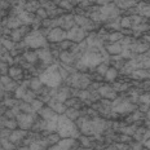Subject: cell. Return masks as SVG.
Instances as JSON below:
<instances>
[{"label":"cell","instance_id":"cell-1","mask_svg":"<svg viewBox=\"0 0 150 150\" xmlns=\"http://www.w3.org/2000/svg\"><path fill=\"white\" fill-rule=\"evenodd\" d=\"M98 48H93V47H89L87 48L86 52L82 53L80 58L76 62V67L79 70H86V69H92V67H97L98 65H101L102 62H106L105 61V57H104V53H102V49L101 53L97 51Z\"/></svg>","mask_w":150,"mask_h":150},{"label":"cell","instance_id":"cell-2","mask_svg":"<svg viewBox=\"0 0 150 150\" xmlns=\"http://www.w3.org/2000/svg\"><path fill=\"white\" fill-rule=\"evenodd\" d=\"M57 133L61 136V139H79L80 129L74 120H71L65 114L58 115L57 122Z\"/></svg>","mask_w":150,"mask_h":150},{"label":"cell","instance_id":"cell-3","mask_svg":"<svg viewBox=\"0 0 150 150\" xmlns=\"http://www.w3.org/2000/svg\"><path fill=\"white\" fill-rule=\"evenodd\" d=\"M39 78L42 80V83L48 88H58L61 86L62 80H64V78L60 73V65H49L39 75Z\"/></svg>","mask_w":150,"mask_h":150},{"label":"cell","instance_id":"cell-4","mask_svg":"<svg viewBox=\"0 0 150 150\" xmlns=\"http://www.w3.org/2000/svg\"><path fill=\"white\" fill-rule=\"evenodd\" d=\"M47 40L45 35L43 34L42 30H33L25 36V44L33 49H40L47 48Z\"/></svg>","mask_w":150,"mask_h":150},{"label":"cell","instance_id":"cell-5","mask_svg":"<svg viewBox=\"0 0 150 150\" xmlns=\"http://www.w3.org/2000/svg\"><path fill=\"white\" fill-rule=\"evenodd\" d=\"M136 110V105L126 97H117L112 101V111L118 114H128Z\"/></svg>","mask_w":150,"mask_h":150},{"label":"cell","instance_id":"cell-6","mask_svg":"<svg viewBox=\"0 0 150 150\" xmlns=\"http://www.w3.org/2000/svg\"><path fill=\"white\" fill-rule=\"evenodd\" d=\"M78 127H79L80 132L84 133L86 136H96V122H95V117L93 118H88V117H80L76 122Z\"/></svg>","mask_w":150,"mask_h":150},{"label":"cell","instance_id":"cell-7","mask_svg":"<svg viewBox=\"0 0 150 150\" xmlns=\"http://www.w3.org/2000/svg\"><path fill=\"white\" fill-rule=\"evenodd\" d=\"M16 119H17L18 127L21 129L29 131L34 127L38 118H36V112H20Z\"/></svg>","mask_w":150,"mask_h":150},{"label":"cell","instance_id":"cell-8","mask_svg":"<svg viewBox=\"0 0 150 150\" xmlns=\"http://www.w3.org/2000/svg\"><path fill=\"white\" fill-rule=\"evenodd\" d=\"M100 12H101V18L102 21H108V20H114L118 18L119 16V8L117 7L115 3H110V4L101 5L100 7Z\"/></svg>","mask_w":150,"mask_h":150},{"label":"cell","instance_id":"cell-9","mask_svg":"<svg viewBox=\"0 0 150 150\" xmlns=\"http://www.w3.org/2000/svg\"><path fill=\"white\" fill-rule=\"evenodd\" d=\"M69 79L71 82V86H74L75 88L86 89L88 88V86H91V79L86 74H73Z\"/></svg>","mask_w":150,"mask_h":150},{"label":"cell","instance_id":"cell-10","mask_svg":"<svg viewBox=\"0 0 150 150\" xmlns=\"http://www.w3.org/2000/svg\"><path fill=\"white\" fill-rule=\"evenodd\" d=\"M47 39L51 43H61L64 40H67V31L62 27H53L47 35Z\"/></svg>","mask_w":150,"mask_h":150},{"label":"cell","instance_id":"cell-11","mask_svg":"<svg viewBox=\"0 0 150 150\" xmlns=\"http://www.w3.org/2000/svg\"><path fill=\"white\" fill-rule=\"evenodd\" d=\"M86 38H87V30L82 29V27L78 26V25L67 31V40H70V42L82 43Z\"/></svg>","mask_w":150,"mask_h":150},{"label":"cell","instance_id":"cell-12","mask_svg":"<svg viewBox=\"0 0 150 150\" xmlns=\"http://www.w3.org/2000/svg\"><path fill=\"white\" fill-rule=\"evenodd\" d=\"M78 148V142L75 139H61L54 145L49 146L47 150H74Z\"/></svg>","mask_w":150,"mask_h":150},{"label":"cell","instance_id":"cell-13","mask_svg":"<svg viewBox=\"0 0 150 150\" xmlns=\"http://www.w3.org/2000/svg\"><path fill=\"white\" fill-rule=\"evenodd\" d=\"M51 96H52V98H54V100H57V101H60V102H66L69 97H70V88H67V87H58V88H53V91L51 92Z\"/></svg>","mask_w":150,"mask_h":150},{"label":"cell","instance_id":"cell-14","mask_svg":"<svg viewBox=\"0 0 150 150\" xmlns=\"http://www.w3.org/2000/svg\"><path fill=\"white\" fill-rule=\"evenodd\" d=\"M98 93H100V96L104 97L105 100H110V101L112 100V101H114V100L117 98V91L114 89V87L109 86V84H102L98 89Z\"/></svg>","mask_w":150,"mask_h":150},{"label":"cell","instance_id":"cell-15","mask_svg":"<svg viewBox=\"0 0 150 150\" xmlns=\"http://www.w3.org/2000/svg\"><path fill=\"white\" fill-rule=\"evenodd\" d=\"M75 23H76L78 26H80L82 29H84V30L95 29V22H93L91 18L84 17V16H79V14L75 16Z\"/></svg>","mask_w":150,"mask_h":150},{"label":"cell","instance_id":"cell-16","mask_svg":"<svg viewBox=\"0 0 150 150\" xmlns=\"http://www.w3.org/2000/svg\"><path fill=\"white\" fill-rule=\"evenodd\" d=\"M48 106H49V108H52L53 110L57 112L58 115L65 114V112H66V110H67V106H66V104H64V102L57 101V100H54V98H51V100H49Z\"/></svg>","mask_w":150,"mask_h":150},{"label":"cell","instance_id":"cell-17","mask_svg":"<svg viewBox=\"0 0 150 150\" xmlns=\"http://www.w3.org/2000/svg\"><path fill=\"white\" fill-rule=\"evenodd\" d=\"M38 115H39L42 119L44 120H51V119H54V118L58 117V114L53 110L52 108H49V106H47V108H43L42 110L38 112Z\"/></svg>","mask_w":150,"mask_h":150},{"label":"cell","instance_id":"cell-18","mask_svg":"<svg viewBox=\"0 0 150 150\" xmlns=\"http://www.w3.org/2000/svg\"><path fill=\"white\" fill-rule=\"evenodd\" d=\"M38 56H39V58L44 62L45 65H51L53 62V53L49 51L48 48H43V49H39V51L36 52Z\"/></svg>","mask_w":150,"mask_h":150},{"label":"cell","instance_id":"cell-19","mask_svg":"<svg viewBox=\"0 0 150 150\" xmlns=\"http://www.w3.org/2000/svg\"><path fill=\"white\" fill-rule=\"evenodd\" d=\"M25 137H27V131L25 129H13L11 133V136H9V140H11L13 144H18L21 141V140H23Z\"/></svg>","mask_w":150,"mask_h":150},{"label":"cell","instance_id":"cell-20","mask_svg":"<svg viewBox=\"0 0 150 150\" xmlns=\"http://www.w3.org/2000/svg\"><path fill=\"white\" fill-rule=\"evenodd\" d=\"M29 86H30V80H26V82H23L17 89L14 91V97L17 98V100H23L25 95L27 93V87H29Z\"/></svg>","mask_w":150,"mask_h":150},{"label":"cell","instance_id":"cell-21","mask_svg":"<svg viewBox=\"0 0 150 150\" xmlns=\"http://www.w3.org/2000/svg\"><path fill=\"white\" fill-rule=\"evenodd\" d=\"M136 12L139 13V16H141V17L150 18V4L139 3V4L136 5Z\"/></svg>","mask_w":150,"mask_h":150},{"label":"cell","instance_id":"cell-22","mask_svg":"<svg viewBox=\"0 0 150 150\" xmlns=\"http://www.w3.org/2000/svg\"><path fill=\"white\" fill-rule=\"evenodd\" d=\"M123 44L122 42H117V43H111L106 47V51H108L110 54H120L123 52Z\"/></svg>","mask_w":150,"mask_h":150},{"label":"cell","instance_id":"cell-23","mask_svg":"<svg viewBox=\"0 0 150 150\" xmlns=\"http://www.w3.org/2000/svg\"><path fill=\"white\" fill-rule=\"evenodd\" d=\"M17 16H18V18L22 21V23L25 25V26H29V25L33 23V21H34V16L31 14L30 12H27V11L18 12Z\"/></svg>","mask_w":150,"mask_h":150},{"label":"cell","instance_id":"cell-24","mask_svg":"<svg viewBox=\"0 0 150 150\" xmlns=\"http://www.w3.org/2000/svg\"><path fill=\"white\" fill-rule=\"evenodd\" d=\"M115 4L119 9H131L136 7L139 3H137V0H117Z\"/></svg>","mask_w":150,"mask_h":150},{"label":"cell","instance_id":"cell-25","mask_svg":"<svg viewBox=\"0 0 150 150\" xmlns=\"http://www.w3.org/2000/svg\"><path fill=\"white\" fill-rule=\"evenodd\" d=\"M22 25H23L22 21L18 18V16H12V17L8 18L7 27H8V29H12V30H16V29H20Z\"/></svg>","mask_w":150,"mask_h":150},{"label":"cell","instance_id":"cell-26","mask_svg":"<svg viewBox=\"0 0 150 150\" xmlns=\"http://www.w3.org/2000/svg\"><path fill=\"white\" fill-rule=\"evenodd\" d=\"M8 75H9V76H11L13 80L18 82L20 79H22V69L18 67V66H12V67H9Z\"/></svg>","mask_w":150,"mask_h":150},{"label":"cell","instance_id":"cell-27","mask_svg":"<svg viewBox=\"0 0 150 150\" xmlns=\"http://www.w3.org/2000/svg\"><path fill=\"white\" fill-rule=\"evenodd\" d=\"M27 31V26H23V27H20V29H16V30H12L11 33V38L12 40L16 43L18 40H21V38L25 35V33Z\"/></svg>","mask_w":150,"mask_h":150},{"label":"cell","instance_id":"cell-28","mask_svg":"<svg viewBox=\"0 0 150 150\" xmlns=\"http://www.w3.org/2000/svg\"><path fill=\"white\" fill-rule=\"evenodd\" d=\"M1 126L3 128H9V129H16L18 127V123H17V119H9L4 115L3 117V122H1Z\"/></svg>","mask_w":150,"mask_h":150},{"label":"cell","instance_id":"cell-29","mask_svg":"<svg viewBox=\"0 0 150 150\" xmlns=\"http://www.w3.org/2000/svg\"><path fill=\"white\" fill-rule=\"evenodd\" d=\"M131 74H132L131 76L135 78V79H148V78H150V74L146 70H144V69H137V70H133Z\"/></svg>","mask_w":150,"mask_h":150},{"label":"cell","instance_id":"cell-30","mask_svg":"<svg viewBox=\"0 0 150 150\" xmlns=\"http://www.w3.org/2000/svg\"><path fill=\"white\" fill-rule=\"evenodd\" d=\"M65 115L69 117L71 120H78L80 118V111L78 110V109H74V108H69L66 112H65Z\"/></svg>","mask_w":150,"mask_h":150},{"label":"cell","instance_id":"cell-31","mask_svg":"<svg viewBox=\"0 0 150 150\" xmlns=\"http://www.w3.org/2000/svg\"><path fill=\"white\" fill-rule=\"evenodd\" d=\"M117 76H118V70L115 67H109V70H108V73H106L105 75V80L106 82H114L115 79H117Z\"/></svg>","mask_w":150,"mask_h":150},{"label":"cell","instance_id":"cell-32","mask_svg":"<svg viewBox=\"0 0 150 150\" xmlns=\"http://www.w3.org/2000/svg\"><path fill=\"white\" fill-rule=\"evenodd\" d=\"M30 87H31V91H34V92H38V91H40V88L43 87V83L42 80H40V78H33V79L30 80Z\"/></svg>","mask_w":150,"mask_h":150},{"label":"cell","instance_id":"cell-33","mask_svg":"<svg viewBox=\"0 0 150 150\" xmlns=\"http://www.w3.org/2000/svg\"><path fill=\"white\" fill-rule=\"evenodd\" d=\"M75 53H69V52H62L60 58L62 62H65V64H73L74 62V58H75Z\"/></svg>","mask_w":150,"mask_h":150},{"label":"cell","instance_id":"cell-34","mask_svg":"<svg viewBox=\"0 0 150 150\" xmlns=\"http://www.w3.org/2000/svg\"><path fill=\"white\" fill-rule=\"evenodd\" d=\"M31 108H33V111L38 114V112L44 108V102H43L42 100H39V98H35L33 102H31Z\"/></svg>","mask_w":150,"mask_h":150},{"label":"cell","instance_id":"cell-35","mask_svg":"<svg viewBox=\"0 0 150 150\" xmlns=\"http://www.w3.org/2000/svg\"><path fill=\"white\" fill-rule=\"evenodd\" d=\"M18 83L16 82V80H12L11 83H8V84H5V86H3L1 84V91L3 92H11V91H16L18 88Z\"/></svg>","mask_w":150,"mask_h":150},{"label":"cell","instance_id":"cell-36","mask_svg":"<svg viewBox=\"0 0 150 150\" xmlns=\"http://www.w3.org/2000/svg\"><path fill=\"white\" fill-rule=\"evenodd\" d=\"M1 45L4 47V48H7L8 51H13L14 49V42L12 39H7L5 36H3L1 38Z\"/></svg>","mask_w":150,"mask_h":150},{"label":"cell","instance_id":"cell-37","mask_svg":"<svg viewBox=\"0 0 150 150\" xmlns=\"http://www.w3.org/2000/svg\"><path fill=\"white\" fill-rule=\"evenodd\" d=\"M146 129H148L146 127H140V128H137V131L135 132V135H133V139H135L136 141H142L144 135H145Z\"/></svg>","mask_w":150,"mask_h":150},{"label":"cell","instance_id":"cell-38","mask_svg":"<svg viewBox=\"0 0 150 150\" xmlns=\"http://www.w3.org/2000/svg\"><path fill=\"white\" fill-rule=\"evenodd\" d=\"M14 145L16 144L12 142L11 140H9V137H1V148L8 149V150H13Z\"/></svg>","mask_w":150,"mask_h":150},{"label":"cell","instance_id":"cell-39","mask_svg":"<svg viewBox=\"0 0 150 150\" xmlns=\"http://www.w3.org/2000/svg\"><path fill=\"white\" fill-rule=\"evenodd\" d=\"M108 39L110 40V42H112V43L120 42V40H123V34L119 33V31H115V33H111L110 35L108 36Z\"/></svg>","mask_w":150,"mask_h":150},{"label":"cell","instance_id":"cell-40","mask_svg":"<svg viewBox=\"0 0 150 150\" xmlns=\"http://www.w3.org/2000/svg\"><path fill=\"white\" fill-rule=\"evenodd\" d=\"M25 60H26L27 62H30V64H33V62H35L38 58H39V56H38L36 52H26L23 54Z\"/></svg>","mask_w":150,"mask_h":150},{"label":"cell","instance_id":"cell-41","mask_svg":"<svg viewBox=\"0 0 150 150\" xmlns=\"http://www.w3.org/2000/svg\"><path fill=\"white\" fill-rule=\"evenodd\" d=\"M40 8V5H39V1H29L26 4V8H25V11H27V12H38V9Z\"/></svg>","mask_w":150,"mask_h":150},{"label":"cell","instance_id":"cell-42","mask_svg":"<svg viewBox=\"0 0 150 150\" xmlns=\"http://www.w3.org/2000/svg\"><path fill=\"white\" fill-rule=\"evenodd\" d=\"M120 131L124 133V135L133 136V135H135V132L137 131V128H136V124H132V126H129V127H122Z\"/></svg>","mask_w":150,"mask_h":150},{"label":"cell","instance_id":"cell-43","mask_svg":"<svg viewBox=\"0 0 150 150\" xmlns=\"http://www.w3.org/2000/svg\"><path fill=\"white\" fill-rule=\"evenodd\" d=\"M36 98V95L34 91H27V93L23 97V102H27V104H31V102L34 101V100Z\"/></svg>","mask_w":150,"mask_h":150},{"label":"cell","instance_id":"cell-44","mask_svg":"<svg viewBox=\"0 0 150 150\" xmlns=\"http://www.w3.org/2000/svg\"><path fill=\"white\" fill-rule=\"evenodd\" d=\"M120 26L123 29H127V30H132V23H131V20L129 17H123L120 20Z\"/></svg>","mask_w":150,"mask_h":150},{"label":"cell","instance_id":"cell-45","mask_svg":"<svg viewBox=\"0 0 150 150\" xmlns=\"http://www.w3.org/2000/svg\"><path fill=\"white\" fill-rule=\"evenodd\" d=\"M108 70H109L108 62H102L101 65H98V66H97V73L100 75H102V76H105L106 73H108Z\"/></svg>","mask_w":150,"mask_h":150},{"label":"cell","instance_id":"cell-46","mask_svg":"<svg viewBox=\"0 0 150 150\" xmlns=\"http://www.w3.org/2000/svg\"><path fill=\"white\" fill-rule=\"evenodd\" d=\"M58 5H60V8L66 9V11H71V9H73V4H71L69 0H62V1L58 3Z\"/></svg>","mask_w":150,"mask_h":150},{"label":"cell","instance_id":"cell-47","mask_svg":"<svg viewBox=\"0 0 150 150\" xmlns=\"http://www.w3.org/2000/svg\"><path fill=\"white\" fill-rule=\"evenodd\" d=\"M139 101L141 104H145V105H149L150 106V93H145V95H141L139 98Z\"/></svg>","mask_w":150,"mask_h":150},{"label":"cell","instance_id":"cell-48","mask_svg":"<svg viewBox=\"0 0 150 150\" xmlns=\"http://www.w3.org/2000/svg\"><path fill=\"white\" fill-rule=\"evenodd\" d=\"M36 13H38V17L43 18V20H47V18H48V11H47L45 8H39Z\"/></svg>","mask_w":150,"mask_h":150},{"label":"cell","instance_id":"cell-49","mask_svg":"<svg viewBox=\"0 0 150 150\" xmlns=\"http://www.w3.org/2000/svg\"><path fill=\"white\" fill-rule=\"evenodd\" d=\"M112 87H114V89L117 91V92H120V91H126L127 89V86H124V84H122V83H115Z\"/></svg>","mask_w":150,"mask_h":150},{"label":"cell","instance_id":"cell-50","mask_svg":"<svg viewBox=\"0 0 150 150\" xmlns=\"http://www.w3.org/2000/svg\"><path fill=\"white\" fill-rule=\"evenodd\" d=\"M9 73V67L7 62H1V75H8Z\"/></svg>","mask_w":150,"mask_h":150},{"label":"cell","instance_id":"cell-51","mask_svg":"<svg viewBox=\"0 0 150 150\" xmlns=\"http://www.w3.org/2000/svg\"><path fill=\"white\" fill-rule=\"evenodd\" d=\"M80 139V142L83 144L84 146H86V148H89V145H91V141H89V139L88 137H84V136H80L79 137Z\"/></svg>","mask_w":150,"mask_h":150},{"label":"cell","instance_id":"cell-52","mask_svg":"<svg viewBox=\"0 0 150 150\" xmlns=\"http://www.w3.org/2000/svg\"><path fill=\"white\" fill-rule=\"evenodd\" d=\"M118 141H119V142H129L131 141V137L129 136H128V135H124V133H123V135H122V136H119V139H118Z\"/></svg>","mask_w":150,"mask_h":150},{"label":"cell","instance_id":"cell-53","mask_svg":"<svg viewBox=\"0 0 150 150\" xmlns=\"http://www.w3.org/2000/svg\"><path fill=\"white\" fill-rule=\"evenodd\" d=\"M12 80H13V79H12L9 75H3V76H1V84H3V86H5V84L11 83Z\"/></svg>","mask_w":150,"mask_h":150},{"label":"cell","instance_id":"cell-54","mask_svg":"<svg viewBox=\"0 0 150 150\" xmlns=\"http://www.w3.org/2000/svg\"><path fill=\"white\" fill-rule=\"evenodd\" d=\"M142 145H144V144L141 141H137L135 144H132V148H131V150H141L142 149Z\"/></svg>","mask_w":150,"mask_h":150},{"label":"cell","instance_id":"cell-55","mask_svg":"<svg viewBox=\"0 0 150 150\" xmlns=\"http://www.w3.org/2000/svg\"><path fill=\"white\" fill-rule=\"evenodd\" d=\"M71 44H73V42H70V40H66V42H61L60 43V47L62 49H66V48H69V47H71Z\"/></svg>","mask_w":150,"mask_h":150},{"label":"cell","instance_id":"cell-56","mask_svg":"<svg viewBox=\"0 0 150 150\" xmlns=\"http://www.w3.org/2000/svg\"><path fill=\"white\" fill-rule=\"evenodd\" d=\"M150 109H149V105H145V104H142L141 106H140V111L141 112H145V111H149Z\"/></svg>","mask_w":150,"mask_h":150},{"label":"cell","instance_id":"cell-57","mask_svg":"<svg viewBox=\"0 0 150 150\" xmlns=\"http://www.w3.org/2000/svg\"><path fill=\"white\" fill-rule=\"evenodd\" d=\"M142 144H144V146H145V148H148V149L150 150V139L146 140V141H144Z\"/></svg>","mask_w":150,"mask_h":150},{"label":"cell","instance_id":"cell-58","mask_svg":"<svg viewBox=\"0 0 150 150\" xmlns=\"http://www.w3.org/2000/svg\"><path fill=\"white\" fill-rule=\"evenodd\" d=\"M18 150H31V149H30V146L27 145V146H21V148H18Z\"/></svg>","mask_w":150,"mask_h":150},{"label":"cell","instance_id":"cell-59","mask_svg":"<svg viewBox=\"0 0 150 150\" xmlns=\"http://www.w3.org/2000/svg\"><path fill=\"white\" fill-rule=\"evenodd\" d=\"M1 7H3V8H7V7H8V1L3 0V1H1Z\"/></svg>","mask_w":150,"mask_h":150},{"label":"cell","instance_id":"cell-60","mask_svg":"<svg viewBox=\"0 0 150 150\" xmlns=\"http://www.w3.org/2000/svg\"><path fill=\"white\" fill-rule=\"evenodd\" d=\"M146 117H148V119H149V120H150V110H149V111H148V114H146Z\"/></svg>","mask_w":150,"mask_h":150},{"label":"cell","instance_id":"cell-61","mask_svg":"<svg viewBox=\"0 0 150 150\" xmlns=\"http://www.w3.org/2000/svg\"><path fill=\"white\" fill-rule=\"evenodd\" d=\"M5 1H9V0H5ZM14 1V0H12V3H13Z\"/></svg>","mask_w":150,"mask_h":150},{"label":"cell","instance_id":"cell-62","mask_svg":"<svg viewBox=\"0 0 150 150\" xmlns=\"http://www.w3.org/2000/svg\"><path fill=\"white\" fill-rule=\"evenodd\" d=\"M1 150H8V149H4V148H1Z\"/></svg>","mask_w":150,"mask_h":150},{"label":"cell","instance_id":"cell-63","mask_svg":"<svg viewBox=\"0 0 150 150\" xmlns=\"http://www.w3.org/2000/svg\"><path fill=\"white\" fill-rule=\"evenodd\" d=\"M80 150H84V149H80ZM86 150H87V149H86Z\"/></svg>","mask_w":150,"mask_h":150},{"label":"cell","instance_id":"cell-64","mask_svg":"<svg viewBox=\"0 0 150 150\" xmlns=\"http://www.w3.org/2000/svg\"><path fill=\"white\" fill-rule=\"evenodd\" d=\"M58 1H62V0H58Z\"/></svg>","mask_w":150,"mask_h":150}]
</instances>
